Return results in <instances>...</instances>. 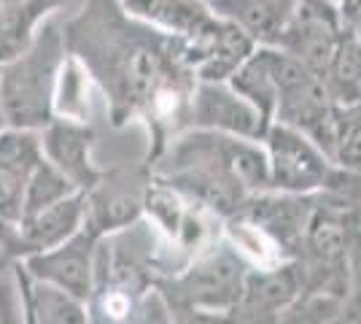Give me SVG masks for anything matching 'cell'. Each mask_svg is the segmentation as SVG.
I'll list each match as a JSON object with an SVG mask.
<instances>
[{
	"label": "cell",
	"mask_w": 361,
	"mask_h": 324,
	"mask_svg": "<svg viewBox=\"0 0 361 324\" xmlns=\"http://www.w3.org/2000/svg\"><path fill=\"white\" fill-rule=\"evenodd\" d=\"M62 35L68 54L106 97L111 127L137 122L146 130V165L192 130L197 78L178 38L137 22L121 0H84Z\"/></svg>",
	"instance_id": "6da1fadb"
},
{
	"label": "cell",
	"mask_w": 361,
	"mask_h": 324,
	"mask_svg": "<svg viewBox=\"0 0 361 324\" xmlns=\"http://www.w3.org/2000/svg\"><path fill=\"white\" fill-rule=\"evenodd\" d=\"M149 168L154 179L205 205L224 222L254 195L270 192V162L262 140L224 133L186 130Z\"/></svg>",
	"instance_id": "7a4b0ae2"
},
{
	"label": "cell",
	"mask_w": 361,
	"mask_h": 324,
	"mask_svg": "<svg viewBox=\"0 0 361 324\" xmlns=\"http://www.w3.org/2000/svg\"><path fill=\"white\" fill-rule=\"evenodd\" d=\"M65 60L68 49L62 25L49 19L30 47L0 68V114L6 127L41 133L57 119L54 95Z\"/></svg>",
	"instance_id": "3957f363"
},
{
	"label": "cell",
	"mask_w": 361,
	"mask_h": 324,
	"mask_svg": "<svg viewBox=\"0 0 361 324\" xmlns=\"http://www.w3.org/2000/svg\"><path fill=\"white\" fill-rule=\"evenodd\" d=\"M248 265L224 238L208 251L197 254L178 273L157 281V289L165 294L176 313H229L238 306L248 276Z\"/></svg>",
	"instance_id": "277c9868"
},
{
	"label": "cell",
	"mask_w": 361,
	"mask_h": 324,
	"mask_svg": "<svg viewBox=\"0 0 361 324\" xmlns=\"http://www.w3.org/2000/svg\"><path fill=\"white\" fill-rule=\"evenodd\" d=\"M275 87H278V100H275L272 124H283L307 136L329 157L334 103L326 92L324 78L278 49L275 52Z\"/></svg>",
	"instance_id": "5b68a950"
},
{
	"label": "cell",
	"mask_w": 361,
	"mask_h": 324,
	"mask_svg": "<svg viewBox=\"0 0 361 324\" xmlns=\"http://www.w3.org/2000/svg\"><path fill=\"white\" fill-rule=\"evenodd\" d=\"M151 168L143 162H127L106 168L103 179L84 195V230L97 241L133 230L143 219Z\"/></svg>",
	"instance_id": "8992f818"
},
{
	"label": "cell",
	"mask_w": 361,
	"mask_h": 324,
	"mask_svg": "<svg viewBox=\"0 0 361 324\" xmlns=\"http://www.w3.org/2000/svg\"><path fill=\"white\" fill-rule=\"evenodd\" d=\"M262 146L270 162V189L283 195L326 192L340 168L307 136L283 124H270Z\"/></svg>",
	"instance_id": "52a82bcc"
},
{
	"label": "cell",
	"mask_w": 361,
	"mask_h": 324,
	"mask_svg": "<svg viewBox=\"0 0 361 324\" xmlns=\"http://www.w3.org/2000/svg\"><path fill=\"white\" fill-rule=\"evenodd\" d=\"M44 162L41 136L6 127L0 133V268H8V248L22 224L30 176Z\"/></svg>",
	"instance_id": "ba28073f"
},
{
	"label": "cell",
	"mask_w": 361,
	"mask_h": 324,
	"mask_svg": "<svg viewBox=\"0 0 361 324\" xmlns=\"http://www.w3.org/2000/svg\"><path fill=\"white\" fill-rule=\"evenodd\" d=\"M343 38L345 30L340 22L337 0H300L297 14L275 49L324 78Z\"/></svg>",
	"instance_id": "9c48e42d"
},
{
	"label": "cell",
	"mask_w": 361,
	"mask_h": 324,
	"mask_svg": "<svg viewBox=\"0 0 361 324\" xmlns=\"http://www.w3.org/2000/svg\"><path fill=\"white\" fill-rule=\"evenodd\" d=\"M121 8L154 30L183 44L186 65L216 38L224 19L213 14L208 0H121Z\"/></svg>",
	"instance_id": "30bf717a"
},
{
	"label": "cell",
	"mask_w": 361,
	"mask_h": 324,
	"mask_svg": "<svg viewBox=\"0 0 361 324\" xmlns=\"http://www.w3.org/2000/svg\"><path fill=\"white\" fill-rule=\"evenodd\" d=\"M97 246H100V241L87 230H81L68 244L51 248L46 254L27 257L22 263V268L30 276V281L51 287V289H60L68 297L87 306L92 289H94Z\"/></svg>",
	"instance_id": "8fae6325"
},
{
	"label": "cell",
	"mask_w": 361,
	"mask_h": 324,
	"mask_svg": "<svg viewBox=\"0 0 361 324\" xmlns=\"http://www.w3.org/2000/svg\"><path fill=\"white\" fill-rule=\"evenodd\" d=\"M318 195H283V192H262L243 205L238 216L251 222L278 254L291 263L307 230V222L316 211Z\"/></svg>",
	"instance_id": "7c38bea8"
},
{
	"label": "cell",
	"mask_w": 361,
	"mask_h": 324,
	"mask_svg": "<svg viewBox=\"0 0 361 324\" xmlns=\"http://www.w3.org/2000/svg\"><path fill=\"white\" fill-rule=\"evenodd\" d=\"M192 130L262 140L267 124L259 111L243 100L226 81H197L192 97Z\"/></svg>",
	"instance_id": "4fadbf2b"
},
{
	"label": "cell",
	"mask_w": 361,
	"mask_h": 324,
	"mask_svg": "<svg viewBox=\"0 0 361 324\" xmlns=\"http://www.w3.org/2000/svg\"><path fill=\"white\" fill-rule=\"evenodd\" d=\"M41 136L44 160L51 162L62 176L78 189L90 192L92 186L103 179L106 168L94 162V130L90 122H73V119H54L46 124Z\"/></svg>",
	"instance_id": "5bb4252c"
},
{
	"label": "cell",
	"mask_w": 361,
	"mask_h": 324,
	"mask_svg": "<svg viewBox=\"0 0 361 324\" xmlns=\"http://www.w3.org/2000/svg\"><path fill=\"white\" fill-rule=\"evenodd\" d=\"M302 294L294 265L248 270L238 306L229 311L235 324H278L281 313Z\"/></svg>",
	"instance_id": "9a60e30c"
},
{
	"label": "cell",
	"mask_w": 361,
	"mask_h": 324,
	"mask_svg": "<svg viewBox=\"0 0 361 324\" xmlns=\"http://www.w3.org/2000/svg\"><path fill=\"white\" fill-rule=\"evenodd\" d=\"M81 230H84V195L78 192L41 214L22 219L14 241H11V248H8V268L25 263L27 257L46 254L51 248L68 244Z\"/></svg>",
	"instance_id": "2e32d148"
},
{
	"label": "cell",
	"mask_w": 361,
	"mask_h": 324,
	"mask_svg": "<svg viewBox=\"0 0 361 324\" xmlns=\"http://www.w3.org/2000/svg\"><path fill=\"white\" fill-rule=\"evenodd\" d=\"M213 14L232 22L256 47H278L300 8V0H208Z\"/></svg>",
	"instance_id": "e0dca14e"
},
{
	"label": "cell",
	"mask_w": 361,
	"mask_h": 324,
	"mask_svg": "<svg viewBox=\"0 0 361 324\" xmlns=\"http://www.w3.org/2000/svg\"><path fill=\"white\" fill-rule=\"evenodd\" d=\"M65 0H14L0 16V65L19 57Z\"/></svg>",
	"instance_id": "ac0fdd59"
},
{
	"label": "cell",
	"mask_w": 361,
	"mask_h": 324,
	"mask_svg": "<svg viewBox=\"0 0 361 324\" xmlns=\"http://www.w3.org/2000/svg\"><path fill=\"white\" fill-rule=\"evenodd\" d=\"M275 52L272 47H256L254 54L235 71V76L226 84L248 100L259 111V116L270 127L275 119V100H278V87H275Z\"/></svg>",
	"instance_id": "d6986e66"
},
{
	"label": "cell",
	"mask_w": 361,
	"mask_h": 324,
	"mask_svg": "<svg viewBox=\"0 0 361 324\" xmlns=\"http://www.w3.org/2000/svg\"><path fill=\"white\" fill-rule=\"evenodd\" d=\"M324 84L334 106H350L361 97V41L345 35L324 73Z\"/></svg>",
	"instance_id": "ffe728a7"
},
{
	"label": "cell",
	"mask_w": 361,
	"mask_h": 324,
	"mask_svg": "<svg viewBox=\"0 0 361 324\" xmlns=\"http://www.w3.org/2000/svg\"><path fill=\"white\" fill-rule=\"evenodd\" d=\"M22 276H25V289H27L32 313H35L38 324H90V313H87L84 303L68 297L60 289H51V287L30 281L25 268H22Z\"/></svg>",
	"instance_id": "44dd1931"
},
{
	"label": "cell",
	"mask_w": 361,
	"mask_h": 324,
	"mask_svg": "<svg viewBox=\"0 0 361 324\" xmlns=\"http://www.w3.org/2000/svg\"><path fill=\"white\" fill-rule=\"evenodd\" d=\"M329 160L340 170L361 176V97L350 106H334Z\"/></svg>",
	"instance_id": "7402d4cb"
},
{
	"label": "cell",
	"mask_w": 361,
	"mask_h": 324,
	"mask_svg": "<svg viewBox=\"0 0 361 324\" xmlns=\"http://www.w3.org/2000/svg\"><path fill=\"white\" fill-rule=\"evenodd\" d=\"M90 76L78 62L68 54L62 65L60 84L54 95V116L57 119H73V122H90Z\"/></svg>",
	"instance_id": "603a6c76"
},
{
	"label": "cell",
	"mask_w": 361,
	"mask_h": 324,
	"mask_svg": "<svg viewBox=\"0 0 361 324\" xmlns=\"http://www.w3.org/2000/svg\"><path fill=\"white\" fill-rule=\"evenodd\" d=\"M73 195H78V189H75L51 162L44 160V162L35 168V173L30 176V184H27V192H25L22 219H27V216H32V214H41L46 208H51V205H57V203L73 198ZM81 195H84V192H81Z\"/></svg>",
	"instance_id": "cb8c5ba5"
},
{
	"label": "cell",
	"mask_w": 361,
	"mask_h": 324,
	"mask_svg": "<svg viewBox=\"0 0 361 324\" xmlns=\"http://www.w3.org/2000/svg\"><path fill=\"white\" fill-rule=\"evenodd\" d=\"M329 324H361V227L353 235L350 246V278L343 300L337 303V311Z\"/></svg>",
	"instance_id": "d4e9b609"
},
{
	"label": "cell",
	"mask_w": 361,
	"mask_h": 324,
	"mask_svg": "<svg viewBox=\"0 0 361 324\" xmlns=\"http://www.w3.org/2000/svg\"><path fill=\"white\" fill-rule=\"evenodd\" d=\"M334 297H324V294H300L291 306H288L278 324H329L334 311H337Z\"/></svg>",
	"instance_id": "484cf974"
},
{
	"label": "cell",
	"mask_w": 361,
	"mask_h": 324,
	"mask_svg": "<svg viewBox=\"0 0 361 324\" xmlns=\"http://www.w3.org/2000/svg\"><path fill=\"white\" fill-rule=\"evenodd\" d=\"M133 324H178V322H176V313H173L170 303L165 300V294L154 287L140 300Z\"/></svg>",
	"instance_id": "4316f807"
},
{
	"label": "cell",
	"mask_w": 361,
	"mask_h": 324,
	"mask_svg": "<svg viewBox=\"0 0 361 324\" xmlns=\"http://www.w3.org/2000/svg\"><path fill=\"white\" fill-rule=\"evenodd\" d=\"M0 324H22V308H19V292L16 284L0 281Z\"/></svg>",
	"instance_id": "83f0119b"
},
{
	"label": "cell",
	"mask_w": 361,
	"mask_h": 324,
	"mask_svg": "<svg viewBox=\"0 0 361 324\" xmlns=\"http://www.w3.org/2000/svg\"><path fill=\"white\" fill-rule=\"evenodd\" d=\"M337 8L345 35L361 41V0H337Z\"/></svg>",
	"instance_id": "f1b7e54d"
},
{
	"label": "cell",
	"mask_w": 361,
	"mask_h": 324,
	"mask_svg": "<svg viewBox=\"0 0 361 324\" xmlns=\"http://www.w3.org/2000/svg\"><path fill=\"white\" fill-rule=\"evenodd\" d=\"M176 313V311H173ZM178 324H235V319L229 313H200V311H183L176 313Z\"/></svg>",
	"instance_id": "f546056e"
},
{
	"label": "cell",
	"mask_w": 361,
	"mask_h": 324,
	"mask_svg": "<svg viewBox=\"0 0 361 324\" xmlns=\"http://www.w3.org/2000/svg\"><path fill=\"white\" fill-rule=\"evenodd\" d=\"M11 3H14V0H0V16L6 14V8H8V6H11Z\"/></svg>",
	"instance_id": "4dcf8cb0"
},
{
	"label": "cell",
	"mask_w": 361,
	"mask_h": 324,
	"mask_svg": "<svg viewBox=\"0 0 361 324\" xmlns=\"http://www.w3.org/2000/svg\"><path fill=\"white\" fill-rule=\"evenodd\" d=\"M0 68H3V65H0Z\"/></svg>",
	"instance_id": "1f68e13d"
}]
</instances>
